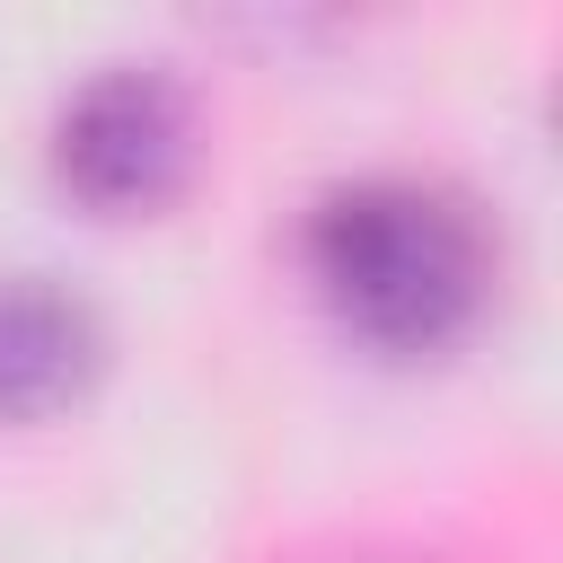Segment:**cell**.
Instances as JSON below:
<instances>
[{
    "instance_id": "6da1fadb",
    "label": "cell",
    "mask_w": 563,
    "mask_h": 563,
    "mask_svg": "<svg viewBox=\"0 0 563 563\" xmlns=\"http://www.w3.org/2000/svg\"><path fill=\"white\" fill-rule=\"evenodd\" d=\"M299 264L325 317L378 361H431L466 343L501 282V238L466 185L352 176L299 220Z\"/></svg>"
},
{
    "instance_id": "7a4b0ae2",
    "label": "cell",
    "mask_w": 563,
    "mask_h": 563,
    "mask_svg": "<svg viewBox=\"0 0 563 563\" xmlns=\"http://www.w3.org/2000/svg\"><path fill=\"white\" fill-rule=\"evenodd\" d=\"M202 167V106L167 62H106L53 114V185L97 220H158Z\"/></svg>"
},
{
    "instance_id": "3957f363",
    "label": "cell",
    "mask_w": 563,
    "mask_h": 563,
    "mask_svg": "<svg viewBox=\"0 0 563 563\" xmlns=\"http://www.w3.org/2000/svg\"><path fill=\"white\" fill-rule=\"evenodd\" d=\"M106 378V317L53 273H0V422H53Z\"/></svg>"
},
{
    "instance_id": "277c9868",
    "label": "cell",
    "mask_w": 563,
    "mask_h": 563,
    "mask_svg": "<svg viewBox=\"0 0 563 563\" xmlns=\"http://www.w3.org/2000/svg\"><path fill=\"white\" fill-rule=\"evenodd\" d=\"M264 563H457V554L413 537H299V545H273Z\"/></svg>"
}]
</instances>
